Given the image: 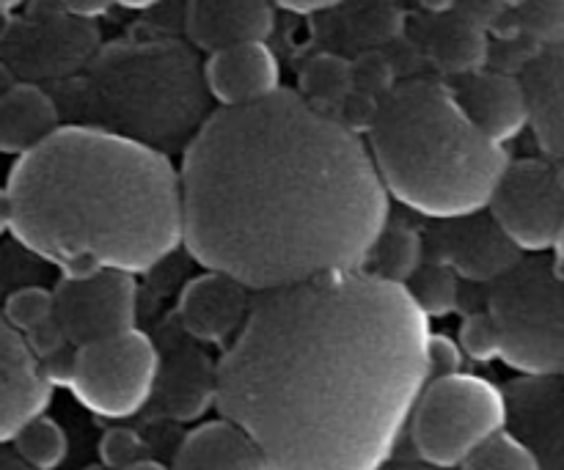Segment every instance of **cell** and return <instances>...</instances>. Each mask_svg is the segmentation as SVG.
I'll return each instance as SVG.
<instances>
[{
  "label": "cell",
  "mask_w": 564,
  "mask_h": 470,
  "mask_svg": "<svg viewBox=\"0 0 564 470\" xmlns=\"http://www.w3.org/2000/svg\"><path fill=\"white\" fill-rule=\"evenodd\" d=\"M372 253L378 256L380 264V270H375V273L394 281V284H405L408 275H413V270H416L419 256H422V245H419V237L413 231L391 229L380 234Z\"/></svg>",
  "instance_id": "cb8c5ba5"
},
{
  "label": "cell",
  "mask_w": 564,
  "mask_h": 470,
  "mask_svg": "<svg viewBox=\"0 0 564 470\" xmlns=\"http://www.w3.org/2000/svg\"><path fill=\"white\" fill-rule=\"evenodd\" d=\"M275 14L270 0H191L185 31L209 55L237 44L268 42Z\"/></svg>",
  "instance_id": "9a60e30c"
},
{
  "label": "cell",
  "mask_w": 564,
  "mask_h": 470,
  "mask_svg": "<svg viewBox=\"0 0 564 470\" xmlns=\"http://www.w3.org/2000/svg\"><path fill=\"white\" fill-rule=\"evenodd\" d=\"M9 231L64 278L147 273L182 245L180 171L165 152L86 124L58 127L11 165Z\"/></svg>",
  "instance_id": "3957f363"
},
{
  "label": "cell",
  "mask_w": 564,
  "mask_h": 470,
  "mask_svg": "<svg viewBox=\"0 0 564 470\" xmlns=\"http://www.w3.org/2000/svg\"><path fill=\"white\" fill-rule=\"evenodd\" d=\"M196 61L180 44L113 50L88 77V102L102 116L97 130L158 149L198 130L204 94Z\"/></svg>",
  "instance_id": "5b68a950"
},
{
  "label": "cell",
  "mask_w": 564,
  "mask_h": 470,
  "mask_svg": "<svg viewBox=\"0 0 564 470\" xmlns=\"http://www.w3.org/2000/svg\"><path fill=\"white\" fill-rule=\"evenodd\" d=\"M180 187L182 245L248 292L361 270L389 220L367 143L286 88L209 113Z\"/></svg>",
  "instance_id": "7a4b0ae2"
},
{
  "label": "cell",
  "mask_w": 564,
  "mask_h": 470,
  "mask_svg": "<svg viewBox=\"0 0 564 470\" xmlns=\"http://www.w3.org/2000/svg\"><path fill=\"white\" fill-rule=\"evenodd\" d=\"M11 446H14L17 460L33 470H55L64 466L66 455H69V438H66L64 427L44 413L22 424L11 438Z\"/></svg>",
  "instance_id": "ffe728a7"
},
{
  "label": "cell",
  "mask_w": 564,
  "mask_h": 470,
  "mask_svg": "<svg viewBox=\"0 0 564 470\" xmlns=\"http://www.w3.org/2000/svg\"><path fill=\"white\" fill-rule=\"evenodd\" d=\"M72 17H80V20H91V17H102L108 14L110 6L116 0H58Z\"/></svg>",
  "instance_id": "4dcf8cb0"
},
{
  "label": "cell",
  "mask_w": 564,
  "mask_h": 470,
  "mask_svg": "<svg viewBox=\"0 0 564 470\" xmlns=\"http://www.w3.org/2000/svg\"><path fill=\"white\" fill-rule=\"evenodd\" d=\"M507 400L479 374L427 380L413 402L408 433L419 460L430 468H460L485 440L505 433Z\"/></svg>",
  "instance_id": "52a82bcc"
},
{
  "label": "cell",
  "mask_w": 564,
  "mask_h": 470,
  "mask_svg": "<svg viewBox=\"0 0 564 470\" xmlns=\"http://www.w3.org/2000/svg\"><path fill=\"white\" fill-rule=\"evenodd\" d=\"M119 6H124V9H132V11H143V9H152V6H158L160 0H116Z\"/></svg>",
  "instance_id": "e575fe53"
},
{
  "label": "cell",
  "mask_w": 564,
  "mask_h": 470,
  "mask_svg": "<svg viewBox=\"0 0 564 470\" xmlns=\"http://www.w3.org/2000/svg\"><path fill=\"white\" fill-rule=\"evenodd\" d=\"M523 33L540 47L564 44V0H521L518 6Z\"/></svg>",
  "instance_id": "d4e9b609"
},
{
  "label": "cell",
  "mask_w": 564,
  "mask_h": 470,
  "mask_svg": "<svg viewBox=\"0 0 564 470\" xmlns=\"http://www.w3.org/2000/svg\"><path fill=\"white\" fill-rule=\"evenodd\" d=\"M143 440L132 429L113 427L99 440V466L108 470H124L143 460Z\"/></svg>",
  "instance_id": "83f0119b"
},
{
  "label": "cell",
  "mask_w": 564,
  "mask_h": 470,
  "mask_svg": "<svg viewBox=\"0 0 564 470\" xmlns=\"http://www.w3.org/2000/svg\"><path fill=\"white\" fill-rule=\"evenodd\" d=\"M367 132L386 196L427 218L457 220L488 209L510 165L507 149L479 132L438 80L394 83L378 99Z\"/></svg>",
  "instance_id": "277c9868"
},
{
  "label": "cell",
  "mask_w": 564,
  "mask_h": 470,
  "mask_svg": "<svg viewBox=\"0 0 564 470\" xmlns=\"http://www.w3.org/2000/svg\"><path fill=\"white\" fill-rule=\"evenodd\" d=\"M124 470H169V468L160 466V462H154V460H147V457H143V460H138L135 466H130V468H124Z\"/></svg>",
  "instance_id": "8d00e7d4"
},
{
  "label": "cell",
  "mask_w": 564,
  "mask_h": 470,
  "mask_svg": "<svg viewBox=\"0 0 564 470\" xmlns=\"http://www.w3.org/2000/svg\"><path fill=\"white\" fill-rule=\"evenodd\" d=\"M3 319L17 334L25 336L28 330L53 319V292L42 289V286H25V289L11 292L3 308Z\"/></svg>",
  "instance_id": "484cf974"
},
{
  "label": "cell",
  "mask_w": 564,
  "mask_h": 470,
  "mask_svg": "<svg viewBox=\"0 0 564 470\" xmlns=\"http://www.w3.org/2000/svg\"><path fill=\"white\" fill-rule=\"evenodd\" d=\"M460 352H466L471 361H494L499 358V336H496L494 319L488 311L468 314L460 325Z\"/></svg>",
  "instance_id": "4316f807"
},
{
  "label": "cell",
  "mask_w": 564,
  "mask_h": 470,
  "mask_svg": "<svg viewBox=\"0 0 564 470\" xmlns=\"http://www.w3.org/2000/svg\"><path fill=\"white\" fill-rule=\"evenodd\" d=\"M22 339H25L28 350L36 356L39 363L47 361V358L58 356V352L66 350V336H64V330L58 328V323H55V317L47 319V323H42L39 328L28 330Z\"/></svg>",
  "instance_id": "f546056e"
},
{
  "label": "cell",
  "mask_w": 564,
  "mask_h": 470,
  "mask_svg": "<svg viewBox=\"0 0 564 470\" xmlns=\"http://www.w3.org/2000/svg\"><path fill=\"white\" fill-rule=\"evenodd\" d=\"M0 470H33V468H28L25 462L17 460L14 455H0Z\"/></svg>",
  "instance_id": "836d02e7"
},
{
  "label": "cell",
  "mask_w": 564,
  "mask_h": 470,
  "mask_svg": "<svg viewBox=\"0 0 564 470\" xmlns=\"http://www.w3.org/2000/svg\"><path fill=\"white\" fill-rule=\"evenodd\" d=\"M248 311H251V297L246 286L215 270H204L198 278L187 281L180 297L182 328L198 341L220 345L235 339L246 325Z\"/></svg>",
  "instance_id": "5bb4252c"
},
{
  "label": "cell",
  "mask_w": 564,
  "mask_h": 470,
  "mask_svg": "<svg viewBox=\"0 0 564 470\" xmlns=\"http://www.w3.org/2000/svg\"><path fill=\"white\" fill-rule=\"evenodd\" d=\"M380 470H438V468H430V466H397V468H389V466H383Z\"/></svg>",
  "instance_id": "f35d334b"
},
{
  "label": "cell",
  "mask_w": 564,
  "mask_h": 470,
  "mask_svg": "<svg viewBox=\"0 0 564 470\" xmlns=\"http://www.w3.org/2000/svg\"><path fill=\"white\" fill-rule=\"evenodd\" d=\"M352 94V64L339 55H317L301 72V97L308 105H341Z\"/></svg>",
  "instance_id": "44dd1931"
},
{
  "label": "cell",
  "mask_w": 564,
  "mask_h": 470,
  "mask_svg": "<svg viewBox=\"0 0 564 470\" xmlns=\"http://www.w3.org/2000/svg\"><path fill=\"white\" fill-rule=\"evenodd\" d=\"M488 314L507 367L532 378L564 372V273L556 262L521 259L494 281Z\"/></svg>",
  "instance_id": "8992f818"
},
{
  "label": "cell",
  "mask_w": 564,
  "mask_h": 470,
  "mask_svg": "<svg viewBox=\"0 0 564 470\" xmlns=\"http://www.w3.org/2000/svg\"><path fill=\"white\" fill-rule=\"evenodd\" d=\"M556 168H560V174H562V179H564V165H556ZM556 267L562 270L564 273V226H562V234H560V242H556Z\"/></svg>",
  "instance_id": "d590c367"
},
{
  "label": "cell",
  "mask_w": 564,
  "mask_h": 470,
  "mask_svg": "<svg viewBox=\"0 0 564 470\" xmlns=\"http://www.w3.org/2000/svg\"><path fill=\"white\" fill-rule=\"evenodd\" d=\"M204 88L220 108H246L281 88L279 61L264 42L218 50L204 64Z\"/></svg>",
  "instance_id": "7c38bea8"
},
{
  "label": "cell",
  "mask_w": 564,
  "mask_h": 470,
  "mask_svg": "<svg viewBox=\"0 0 564 470\" xmlns=\"http://www.w3.org/2000/svg\"><path fill=\"white\" fill-rule=\"evenodd\" d=\"M11 223V207H9V196H6V187H0V234L9 231Z\"/></svg>",
  "instance_id": "d6a6232c"
},
{
  "label": "cell",
  "mask_w": 564,
  "mask_h": 470,
  "mask_svg": "<svg viewBox=\"0 0 564 470\" xmlns=\"http://www.w3.org/2000/svg\"><path fill=\"white\" fill-rule=\"evenodd\" d=\"M452 3H455V0H424V6L433 11H446Z\"/></svg>",
  "instance_id": "74e56055"
},
{
  "label": "cell",
  "mask_w": 564,
  "mask_h": 470,
  "mask_svg": "<svg viewBox=\"0 0 564 470\" xmlns=\"http://www.w3.org/2000/svg\"><path fill=\"white\" fill-rule=\"evenodd\" d=\"M88 470H108V468H102V466H94V468H88Z\"/></svg>",
  "instance_id": "60d3db41"
},
{
  "label": "cell",
  "mask_w": 564,
  "mask_h": 470,
  "mask_svg": "<svg viewBox=\"0 0 564 470\" xmlns=\"http://www.w3.org/2000/svg\"><path fill=\"white\" fill-rule=\"evenodd\" d=\"M138 284L124 270H97L83 278H61L53 289V317L66 345L83 347L135 328Z\"/></svg>",
  "instance_id": "30bf717a"
},
{
  "label": "cell",
  "mask_w": 564,
  "mask_h": 470,
  "mask_svg": "<svg viewBox=\"0 0 564 470\" xmlns=\"http://www.w3.org/2000/svg\"><path fill=\"white\" fill-rule=\"evenodd\" d=\"M463 113L474 121L479 132L505 146L529 127L527 91L516 75L505 72H468L452 88Z\"/></svg>",
  "instance_id": "4fadbf2b"
},
{
  "label": "cell",
  "mask_w": 564,
  "mask_h": 470,
  "mask_svg": "<svg viewBox=\"0 0 564 470\" xmlns=\"http://www.w3.org/2000/svg\"><path fill=\"white\" fill-rule=\"evenodd\" d=\"M160 378L154 341L141 330L75 347L64 385L86 411L99 418H130L152 400Z\"/></svg>",
  "instance_id": "ba28073f"
},
{
  "label": "cell",
  "mask_w": 564,
  "mask_h": 470,
  "mask_svg": "<svg viewBox=\"0 0 564 470\" xmlns=\"http://www.w3.org/2000/svg\"><path fill=\"white\" fill-rule=\"evenodd\" d=\"M427 341L411 289L369 270L259 292L215 367V405L270 470H380L430 380Z\"/></svg>",
  "instance_id": "6da1fadb"
},
{
  "label": "cell",
  "mask_w": 564,
  "mask_h": 470,
  "mask_svg": "<svg viewBox=\"0 0 564 470\" xmlns=\"http://www.w3.org/2000/svg\"><path fill=\"white\" fill-rule=\"evenodd\" d=\"M460 470H543L540 468L538 455L529 449L523 440H518L516 435L499 433L490 440H485Z\"/></svg>",
  "instance_id": "603a6c76"
},
{
  "label": "cell",
  "mask_w": 564,
  "mask_h": 470,
  "mask_svg": "<svg viewBox=\"0 0 564 470\" xmlns=\"http://www.w3.org/2000/svg\"><path fill=\"white\" fill-rule=\"evenodd\" d=\"M53 400V383L44 378L42 363L0 317V444H11L17 429L42 416Z\"/></svg>",
  "instance_id": "8fae6325"
},
{
  "label": "cell",
  "mask_w": 564,
  "mask_h": 470,
  "mask_svg": "<svg viewBox=\"0 0 564 470\" xmlns=\"http://www.w3.org/2000/svg\"><path fill=\"white\" fill-rule=\"evenodd\" d=\"M58 127V105L39 86L20 83L0 94V152L22 157L47 141Z\"/></svg>",
  "instance_id": "d6986e66"
},
{
  "label": "cell",
  "mask_w": 564,
  "mask_h": 470,
  "mask_svg": "<svg viewBox=\"0 0 564 470\" xmlns=\"http://www.w3.org/2000/svg\"><path fill=\"white\" fill-rule=\"evenodd\" d=\"M460 347L455 345L446 336H433L430 334L427 341V369H430V380L433 378H444V374H455L460 372Z\"/></svg>",
  "instance_id": "f1b7e54d"
},
{
  "label": "cell",
  "mask_w": 564,
  "mask_h": 470,
  "mask_svg": "<svg viewBox=\"0 0 564 470\" xmlns=\"http://www.w3.org/2000/svg\"><path fill=\"white\" fill-rule=\"evenodd\" d=\"M490 218L521 253L554 251L564 226V179L549 160H516L490 196Z\"/></svg>",
  "instance_id": "9c48e42d"
},
{
  "label": "cell",
  "mask_w": 564,
  "mask_h": 470,
  "mask_svg": "<svg viewBox=\"0 0 564 470\" xmlns=\"http://www.w3.org/2000/svg\"><path fill=\"white\" fill-rule=\"evenodd\" d=\"M435 55H438L446 69L457 72V75L477 72L485 61L482 31L466 20H455L435 39Z\"/></svg>",
  "instance_id": "7402d4cb"
},
{
  "label": "cell",
  "mask_w": 564,
  "mask_h": 470,
  "mask_svg": "<svg viewBox=\"0 0 564 470\" xmlns=\"http://www.w3.org/2000/svg\"><path fill=\"white\" fill-rule=\"evenodd\" d=\"M22 0H0V11H9V9H17Z\"/></svg>",
  "instance_id": "ab89813d"
},
{
  "label": "cell",
  "mask_w": 564,
  "mask_h": 470,
  "mask_svg": "<svg viewBox=\"0 0 564 470\" xmlns=\"http://www.w3.org/2000/svg\"><path fill=\"white\" fill-rule=\"evenodd\" d=\"M273 6H281L284 11H292V14H317V11L334 9L341 0H270Z\"/></svg>",
  "instance_id": "1f68e13d"
},
{
  "label": "cell",
  "mask_w": 564,
  "mask_h": 470,
  "mask_svg": "<svg viewBox=\"0 0 564 470\" xmlns=\"http://www.w3.org/2000/svg\"><path fill=\"white\" fill-rule=\"evenodd\" d=\"M518 80L527 91L529 127L540 152L549 163L564 165V44L540 47Z\"/></svg>",
  "instance_id": "2e32d148"
},
{
  "label": "cell",
  "mask_w": 564,
  "mask_h": 470,
  "mask_svg": "<svg viewBox=\"0 0 564 470\" xmlns=\"http://www.w3.org/2000/svg\"><path fill=\"white\" fill-rule=\"evenodd\" d=\"M449 223L446 256H449L452 267L466 278L494 284L523 259L516 242L496 226L494 218L468 215V218L449 220Z\"/></svg>",
  "instance_id": "e0dca14e"
},
{
  "label": "cell",
  "mask_w": 564,
  "mask_h": 470,
  "mask_svg": "<svg viewBox=\"0 0 564 470\" xmlns=\"http://www.w3.org/2000/svg\"><path fill=\"white\" fill-rule=\"evenodd\" d=\"M171 470H270V466L246 429L218 418L185 435Z\"/></svg>",
  "instance_id": "ac0fdd59"
}]
</instances>
